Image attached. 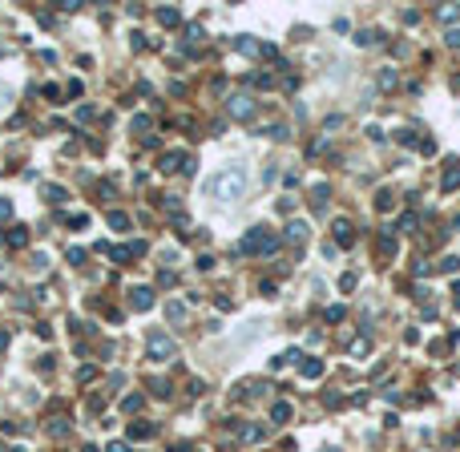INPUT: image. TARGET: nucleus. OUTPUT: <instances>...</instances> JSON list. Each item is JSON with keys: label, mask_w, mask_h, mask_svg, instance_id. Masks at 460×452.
Masks as SVG:
<instances>
[{"label": "nucleus", "mask_w": 460, "mask_h": 452, "mask_svg": "<svg viewBox=\"0 0 460 452\" xmlns=\"http://www.w3.org/2000/svg\"><path fill=\"white\" fill-rule=\"evenodd\" d=\"M109 226H113V230H129V214L113 210V214H109Z\"/></svg>", "instance_id": "ddd939ff"}, {"label": "nucleus", "mask_w": 460, "mask_h": 452, "mask_svg": "<svg viewBox=\"0 0 460 452\" xmlns=\"http://www.w3.org/2000/svg\"><path fill=\"white\" fill-rule=\"evenodd\" d=\"M8 214H12V202H8V198H0V218H8Z\"/></svg>", "instance_id": "a878e982"}, {"label": "nucleus", "mask_w": 460, "mask_h": 452, "mask_svg": "<svg viewBox=\"0 0 460 452\" xmlns=\"http://www.w3.org/2000/svg\"><path fill=\"white\" fill-rule=\"evenodd\" d=\"M129 307L133 311H150L154 307V291L150 287H129Z\"/></svg>", "instance_id": "39448f33"}, {"label": "nucleus", "mask_w": 460, "mask_h": 452, "mask_svg": "<svg viewBox=\"0 0 460 452\" xmlns=\"http://www.w3.org/2000/svg\"><path fill=\"white\" fill-rule=\"evenodd\" d=\"M271 420H279V424H283V420H291V404H283V400H279V404L271 408Z\"/></svg>", "instance_id": "9b49d317"}, {"label": "nucleus", "mask_w": 460, "mask_h": 452, "mask_svg": "<svg viewBox=\"0 0 460 452\" xmlns=\"http://www.w3.org/2000/svg\"><path fill=\"white\" fill-rule=\"evenodd\" d=\"M121 408H125V412H137V408H141V396H125V404H121Z\"/></svg>", "instance_id": "412c9836"}, {"label": "nucleus", "mask_w": 460, "mask_h": 452, "mask_svg": "<svg viewBox=\"0 0 460 452\" xmlns=\"http://www.w3.org/2000/svg\"><path fill=\"white\" fill-rule=\"evenodd\" d=\"M287 238H291V242H303V238H307V226H303V222H291L287 226Z\"/></svg>", "instance_id": "f8f14e48"}, {"label": "nucleus", "mask_w": 460, "mask_h": 452, "mask_svg": "<svg viewBox=\"0 0 460 452\" xmlns=\"http://www.w3.org/2000/svg\"><path fill=\"white\" fill-rule=\"evenodd\" d=\"M105 452H125V444H109V448H105Z\"/></svg>", "instance_id": "bb28decb"}, {"label": "nucleus", "mask_w": 460, "mask_h": 452, "mask_svg": "<svg viewBox=\"0 0 460 452\" xmlns=\"http://www.w3.org/2000/svg\"><path fill=\"white\" fill-rule=\"evenodd\" d=\"M4 343H8V331H0V347H4Z\"/></svg>", "instance_id": "cd10ccee"}, {"label": "nucleus", "mask_w": 460, "mask_h": 452, "mask_svg": "<svg viewBox=\"0 0 460 452\" xmlns=\"http://www.w3.org/2000/svg\"><path fill=\"white\" fill-rule=\"evenodd\" d=\"M137 255H146V242H129V246H113V250H109V259L121 263V267H125L129 259H137Z\"/></svg>", "instance_id": "423d86ee"}, {"label": "nucleus", "mask_w": 460, "mask_h": 452, "mask_svg": "<svg viewBox=\"0 0 460 452\" xmlns=\"http://www.w3.org/2000/svg\"><path fill=\"white\" fill-rule=\"evenodd\" d=\"M146 436H154V428H150V424H141V420H137V424H129V440H146Z\"/></svg>", "instance_id": "9d476101"}, {"label": "nucleus", "mask_w": 460, "mask_h": 452, "mask_svg": "<svg viewBox=\"0 0 460 452\" xmlns=\"http://www.w3.org/2000/svg\"><path fill=\"white\" fill-rule=\"evenodd\" d=\"M279 246V234H271L267 226H254V230H246V238L238 242V255H271Z\"/></svg>", "instance_id": "f03ea898"}, {"label": "nucleus", "mask_w": 460, "mask_h": 452, "mask_svg": "<svg viewBox=\"0 0 460 452\" xmlns=\"http://www.w3.org/2000/svg\"><path fill=\"white\" fill-rule=\"evenodd\" d=\"M335 238H339V242H351L355 234H351V226H347V222H335Z\"/></svg>", "instance_id": "f3484780"}, {"label": "nucleus", "mask_w": 460, "mask_h": 452, "mask_svg": "<svg viewBox=\"0 0 460 452\" xmlns=\"http://www.w3.org/2000/svg\"><path fill=\"white\" fill-rule=\"evenodd\" d=\"M230 113H234V117H242V121H246V117H250V113H254V101H250V97H230Z\"/></svg>", "instance_id": "0eeeda50"}, {"label": "nucleus", "mask_w": 460, "mask_h": 452, "mask_svg": "<svg viewBox=\"0 0 460 452\" xmlns=\"http://www.w3.org/2000/svg\"><path fill=\"white\" fill-rule=\"evenodd\" d=\"M45 198H49L53 206H61V202H65L69 194H65V186H57V182H49V186H45Z\"/></svg>", "instance_id": "1a4fd4ad"}, {"label": "nucleus", "mask_w": 460, "mask_h": 452, "mask_svg": "<svg viewBox=\"0 0 460 452\" xmlns=\"http://www.w3.org/2000/svg\"><path fill=\"white\" fill-rule=\"evenodd\" d=\"M69 226H89V214H69Z\"/></svg>", "instance_id": "b1692460"}, {"label": "nucleus", "mask_w": 460, "mask_h": 452, "mask_svg": "<svg viewBox=\"0 0 460 452\" xmlns=\"http://www.w3.org/2000/svg\"><path fill=\"white\" fill-rule=\"evenodd\" d=\"M93 376H97V368H81V372H77V380H81V384H89Z\"/></svg>", "instance_id": "5701e85b"}, {"label": "nucleus", "mask_w": 460, "mask_h": 452, "mask_svg": "<svg viewBox=\"0 0 460 452\" xmlns=\"http://www.w3.org/2000/svg\"><path fill=\"white\" fill-rule=\"evenodd\" d=\"M380 250H384V255H392V250H396V238H392V234H388V230H384V234H380Z\"/></svg>", "instance_id": "a211bd4d"}, {"label": "nucleus", "mask_w": 460, "mask_h": 452, "mask_svg": "<svg viewBox=\"0 0 460 452\" xmlns=\"http://www.w3.org/2000/svg\"><path fill=\"white\" fill-rule=\"evenodd\" d=\"M158 20L162 24H178V8H158Z\"/></svg>", "instance_id": "dca6fc26"}, {"label": "nucleus", "mask_w": 460, "mask_h": 452, "mask_svg": "<svg viewBox=\"0 0 460 452\" xmlns=\"http://www.w3.org/2000/svg\"><path fill=\"white\" fill-rule=\"evenodd\" d=\"M444 37H448V45H452V49H460V29H448Z\"/></svg>", "instance_id": "393cba45"}, {"label": "nucleus", "mask_w": 460, "mask_h": 452, "mask_svg": "<svg viewBox=\"0 0 460 452\" xmlns=\"http://www.w3.org/2000/svg\"><path fill=\"white\" fill-rule=\"evenodd\" d=\"M323 452H339V448H323Z\"/></svg>", "instance_id": "c756f323"}, {"label": "nucleus", "mask_w": 460, "mask_h": 452, "mask_svg": "<svg viewBox=\"0 0 460 452\" xmlns=\"http://www.w3.org/2000/svg\"><path fill=\"white\" fill-rule=\"evenodd\" d=\"M158 166L166 170V174H174V170L190 174V170H194V162H190V154H182V150H170V154H162V162H158Z\"/></svg>", "instance_id": "20e7f679"}, {"label": "nucleus", "mask_w": 460, "mask_h": 452, "mask_svg": "<svg viewBox=\"0 0 460 452\" xmlns=\"http://www.w3.org/2000/svg\"><path fill=\"white\" fill-rule=\"evenodd\" d=\"M4 242H8V246H28V230H24V226H12V230L4 234Z\"/></svg>", "instance_id": "6e6552de"}, {"label": "nucleus", "mask_w": 460, "mask_h": 452, "mask_svg": "<svg viewBox=\"0 0 460 452\" xmlns=\"http://www.w3.org/2000/svg\"><path fill=\"white\" fill-rule=\"evenodd\" d=\"M81 452H97V448H93V444H85V448H81Z\"/></svg>", "instance_id": "c85d7f7f"}, {"label": "nucleus", "mask_w": 460, "mask_h": 452, "mask_svg": "<svg viewBox=\"0 0 460 452\" xmlns=\"http://www.w3.org/2000/svg\"><path fill=\"white\" fill-rule=\"evenodd\" d=\"M49 432H53L57 440H61V436H69V420H53V428H49Z\"/></svg>", "instance_id": "aec40b11"}, {"label": "nucleus", "mask_w": 460, "mask_h": 452, "mask_svg": "<svg viewBox=\"0 0 460 452\" xmlns=\"http://www.w3.org/2000/svg\"><path fill=\"white\" fill-rule=\"evenodd\" d=\"M146 351H150V359L166 363V359L174 355V339L166 335V331H150V339H146Z\"/></svg>", "instance_id": "7ed1b4c3"}, {"label": "nucleus", "mask_w": 460, "mask_h": 452, "mask_svg": "<svg viewBox=\"0 0 460 452\" xmlns=\"http://www.w3.org/2000/svg\"><path fill=\"white\" fill-rule=\"evenodd\" d=\"M440 186H444V190H460V170H448V174H444V182H440Z\"/></svg>", "instance_id": "2eb2a0df"}, {"label": "nucleus", "mask_w": 460, "mask_h": 452, "mask_svg": "<svg viewBox=\"0 0 460 452\" xmlns=\"http://www.w3.org/2000/svg\"><path fill=\"white\" fill-rule=\"evenodd\" d=\"M242 190H246V170L242 166H222L218 174L206 178V194L214 202H238Z\"/></svg>", "instance_id": "f257e3e1"}, {"label": "nucleus", "mask_w": 460, "mask_h": 452, "mask_svg": "<svg viewBox=\"0 0 460 452\" xmlns=\"http://www.w3.org/2000/svg\"><path fill=\"white\" fill-rule=\"evenodd\" d=\"M150 129V117H133V133H146Z\"/></svg>", "instance_id": "4be33fe9"}, {"label": "nucleus", "mask_w": 460, "mask_h": 452, "mask_svg": "<svg viewBox=\"0 0 460 452\" xmlns=\"http://www.w3.org/2000/svg\"><path fill=\"white\" fill-rule=\"evenodd\" d=\"M166 315H170V323H182V319H186V307H182V303H170Z\"/></svg>", "instance_id": "4468645a"}, {"label": "nucleus", "mask_w": 460, "mask_h": 452, "mask_svg": "<svg viewBox=\"0 0 460 452\" xmlns=\"http://www.w3.org/2000/svg\"><path fill=\"white\" fill-rule=\"evenodd\" d=\"M303 376H323V363H319V359H307V363H303Z\"/></svg>", "instance_id": "6ab92c4d"}]
</instances>
